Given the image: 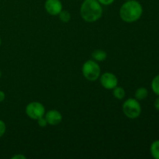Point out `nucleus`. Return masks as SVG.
<instances>
[{
  "instance_id": "obj_1",
  "label": "nucleus",
  "mask_w": 159,
  "mask_h": 159,
  "mask_svg": "<svg viewBox=\"0 0 159 159\" xmlns=\"http://www.w3.org/2000/svg\"><path fill=\"white\" fill-rule=\"evenodd\" d=\"M119 14L121 20L125 23H134L142 16L143 6L137 0H128L121 6Z\"/></svg>"
},
{
  "instance_id": "obj_2",
  "label": "nucleus",
  "mask_w": 159,
  "mask_h": 159,
  "mask_svg": "<svg viewBox=\"0 0 159 159\" xmlns=\"http://www.w3.org/2000/svg\"><path fill=\"white\" fill-rule=\"evenodd\" d=\"M102 6L98 0H84L80 7V15L87 23H95L102 17Z\"/></svg>"
},
{
  "instance_id": "obj_3",
  "label": "nucleus",
  "mask_w": 159,
  "mask_h": 159,
  "mask_svg": "<svg viewBox=\"0 0 159 159\" xmlns=\"http://www.w3.org/2000/svg\"><path fill=\"white\" fill-rule=\"evenodd\" d=\"M82 72L86 80L95 82L99 79L101 68L97 61L94 60H88L82 65Z\"/></svg>"
},
{
  "instance_id": "obj_4",
  "label": "nucleus",
  "mask_w": 159,
  "mask_h": 159,
  "mask_svg": "<svg viewBox=\"0 0 159 159\" xmlns=\"http://www.w3.org/2000/svg\"><path fill=\"white\" fill-rule=\"evenodd\" d=\"M123 113L129 119H137L141 113V106L135 98L127 99L123 104Z\"/></svg>"
},
{
  "instance_id": "obj_5",
  "label": "nucleus",
  "mask_w": 159,
  "mask_h": 159,
  "mask_svg": "<svg viewBox=\"0 0 159 159\" xmlns=\"http://www.w3.org/2000/svg\"><path fill=\"white\" fill-rule=\"evenodd\" d=\"M25 111L28 117L32 120H35L42 116H44L45 113H46L44 106L41 102H37V101L28 103L26 107Z\"/></svg>"
},
{
  "instance_id": "obj_6",
  "label": "nucleus",
  "mask_w": 159,
  "mask_h": 159,
  "mask_svg": "<svg viewBox=\"0 0 159 159\" xmlns=\"http://www.w3.org/2000/svg\"><path fill=\"white\" fill-rule=\"evenodd\" d=\"M99 82H100L101 85L106 89L113 90L115 87L118 85L117 77L113 73L109 72V71L100 75Z\"/></svg>"
},
{
  "instance_id": "obj_7",
  "label": "nucleus",
  "mask_w": 159,
  "mask_h": 159,
  "mask_svg": "<svg viewBox=\"0 0 159 159\" xmlns=\"http://www.w3.org/2000/svg\"><path fill=\"white\" fill-rule=\"evenodd\" d=\"M44 8L46 12L51 16H58L63 10V6L61 0H46Z\"/></svg>"
},
{
  "instance_id": "obj_8",
  "label": "nucleus",
  "mask_w": 159,
  "mask_h": 159,
  "mask_svg": "<svg viewBox=\"0 0 159 159\" xmlns=\"http://www.w3.org/2000/svg\"><path fill=\"white\" fill-rule=\"evenodd\" d=\"M44 117L46 118L48 124L51 126H56L61 124L62 121V115L58 110H51L45 113Z\"/></svg>"
},
{
  "instance_id": "obj_9",
  "label": "nucleus",
  "mask_w": 159,
  "mask_h": 159,
  "mask_svg": "<svg viewBox=\"0 0 159 159\" xmlns=\"http://www.w3.org/2000/svg\"><path fill=\"white\" fill-rule=\"evenodd\" d=\"M92 57L94 61L97 62H101L107 59V54L105 51L103 50H95L93 53H92Z\"/></svg>"
},
{
  "instance_id": "obj_10",
  "label": "nucleus",
  "mask_w": 159,
  "mask_h": 159,
  "mask_svg": "<svg viewBox=\"0 0 159 159\" xmlns=\"http://www.w3.org/2000/svg\"><path fill=\"white\" fill-rule=\"evenodd\" d=\"M148 96V90L144 87H140L135 91L134 97L135 99H138V101L144 100Z\"/></svg>"
},
{
  "instance_id": "obj_11",
  "label": "nucleus",
  "mask_w": 159,
  "mask_h": 159,
  "mask_svg": "<svg viewBox=\"0 0 159 159\" xmlns=\"http://www.w3.org/2000/svg\"><path fill=\"white\" fill-rule=\"evenodd\" d=\"M150 152L155 159H159V140H156L151 144Z\"/></svg>"
},
{
  "instance_id": "obj_12",
  "label": "nucleus",
  "mask_w": 159,
  "mask_h": 159,
  "mask_svg": "<svg viewBox=\"0 0 159 159\" xmlns=\"http://www.w3.org/2000/svg\"><path fill=\"white\" fill-rule=\"evenodd\" d=\"M113 95L116 99L121 100V99H124V97H125L126 92L124 88L117 85V86L115 87L113 89Z\"/></svg>"
},
{
  "instance_id": "obj_13",
  "label": "nucleus",
  "mask_w": 159,
  "mask_h": 159,
  "mask_svg": "<svg viewBox=\"0 0 159 159\" xmlns=\"http://www.w3.org/2000/svg\"><path fill=\"white\" fill-rule=\"evenodd\" d=\"M151 86L153 93L157 96H159V74L152 79Z\"/></svg>"
},
{
  "instance_id": "obj_14",
  "label": "nucleus",
  "mask_w": 159,
  "mask_h": 159,
  "mask_svg": "<svg viewBox=\"0 0 159 159\" xmlns=\"http://www.w3.org/2000/svg\"><path fill=\"white\" fill-rule=\"evenodd\" d=\"M58 17L62 23H68L70 20H71V16L68 11L62 10L61 12L58 14Z\"/></svg>"
},
{
  "instance_id": "obj_15",
  "label": "nucleus",
  "mask_w": 159,
  "mask_h": 159,
  "mask_svg": "<svg viewBox=\"0 0 159 159\" xmlns=\"http://www.w3.org/2000/svg\"><path fill=\"white\" fill-rule=\"evenodd\" d=\"M37 120V124H38L39 127H47V125H48V121H47L46 118L44 117V116H42V117L39 118V119Z\"/></svg>"
},
{
  "instance_id": "obj_16",
  "label": "nucleus",
  "mask_w": 159,
  "mask_h": 159,
  "mask_svg": "<svg viewBox=\"0 0 159 159\" xmlns=\"http://www.w3.org/2000/svg\"><path fill=\"white\" fill-rule=\"evenodd\" d=\"M6 131V125L5 122L2 120H0V138L5 134Z\"/></svg>"
},
{
  "instance_id": "obj_17",
  "label": "nucleus",
  "mask_w": 159,
  "mask_h": 159,
  "mask_svg": "<svg viewBox=\"0 0 159 159\" xmlns=\"http://www.w3.org/2000/svg\"><path fill=\"white\" fill-rule=\"evenodd\" d=\"M99 3H100L102 6H110V5L113 4L115 2V0H98Z\"/></svg>"
},
{
  "instance_id": "obj_18",
  "label": "nucleus",
  "mask_w": 159,
  "mask_h": 159,
  "mask_svg": "<svg viewBox=\"0 0 159 159\" xmlns=\"http://www.w3.org/2000/svg\"><path fill=\"white\" fill-rule=\"evenodd\" d=\"M26 157L25 155H22V154H18V155H16L12 157V159H26Z\"/></svg>"
},
{
  "instance_id": "obj_19",
  "label": "nucleus",
  "mask_w": 159,
  "mask_h": 159,
  "mask_svg": "<svg viewBox=\"0 0 159 159\" xmlns=\"http://www.w3.org/2000/svg\"><path fill=\"white\" fill-rule=\"evenodd\" d=\"M158 96V97H157V99L155 100V102H154V107L158 111H159V96Z\"/></svg>"
},
{
  "instance_id": "obj_20",
  "label": "nucleus",
  "mask_w": 159,
  "mask_h": 159,
  "mask_svg": "<svg viewBox=\"0 0 159 159\" xmlns=\"http://www.w3.org/2000/svg\"><path fill=\"white\" fill-rule=\"evenodd\" d=\"M5 99H6V94H5L4 92L0 90V102H3Z\"/></svg>"
},
{
  "instance_id": "obj_21",
  "label": "nucleus",
  "mask_w": 159,
  "mask_h": 159,
  "mask_svg": "<svg viewBox=\"0 0 159 159\" xmlns=\"http://www.w3.org/2000/svg\"><path fill=\"white\" fill-rule=\"evenodd\" d=\"M1 77H2V71L1 70H0V79H1Z\"/></svg>"
},
{
  "instance_id": "obj_22",
  "label": "nucleus",
  "mask_w": 159,
  "mask_h": 159,
  "mask_svg": "<svg viewBox=\"0 0 159 159\" xmlns=\"http://www.w3.org/2000/svg\"><path fill=\"white\" fill-rule=\"evenodd\" d=\"M2 44V40H1V37H0V46H1Z\"/></svg>"
},
{
  "instance_id": "obj_23",
  "label": "nucleus",
  "mask_w": 159,
  "mask_h": 159,
  "mask_svg": "<svg viewBox=\"0 0 159 159\" xmlns=\"http://www.w3.org/2000/svg\"><path fill=\"white\" fill-rule=\"evenodd\" d=\"M126 1H128V0H126Z\"/></svg>"
}]
</instances>
